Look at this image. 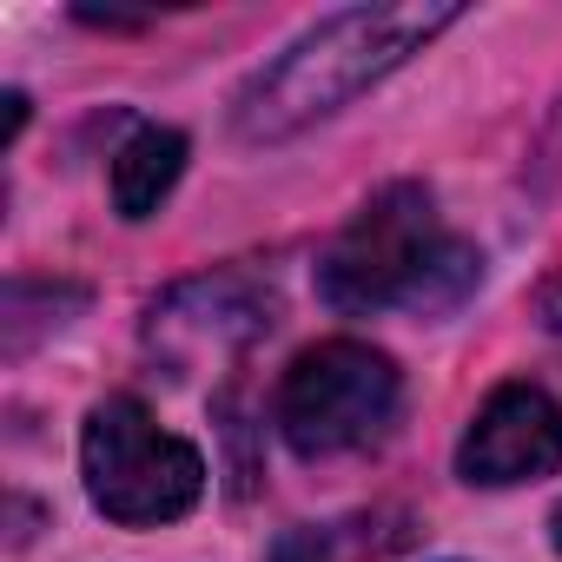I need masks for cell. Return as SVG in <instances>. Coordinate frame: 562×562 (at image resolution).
<instances>
[{"label": "cell", "instance_id": "6da1fadb", "mask_svg": "<svg viewBox=\"0 0 562 562\" xmlns=\"http://www.w3.org/2000/svg\"><path fill=\"white\" fill-rule=\"evenodd\" d=\"M450 21H457V8H417V0H404V8H345V14L318 21L238 93V106H232L238 139L271 146V139L318 126L325 113L358 100L371 80H384L391 67L424 54Z\"/></svg>", "mask_w": 562, "mask_h": 562}, {"label": "cell", "instance_id": "7a4b0ae2", "mask_svg": "<svg viewBox=\"0 0 562 562\" xmlns=\"http://www.w3.org/2000/svg\"><path fill=\"white\" fill-rule=\"evenodd\" d=\"M476 251L457 245L437 225V205L424 186H384L325 251L318 265V292L331 312H450L476 285Z\"/></svg>", "mask_w": 562, "mask_h": 562}, {"label": "cell", "instance_id": "3957f363", "mask_svg": "<svg viewBox=\"0 0 562 562\" xmlns=\"http://www.w3.org/2000/svg\"><path fill=\"white\" fill-rule=\"evenodd\" d=\"M80 463H87V490L113 522H172L199 503L205 490V457L159 430L153 411L139 397H106L87 417L80 437Z\"/></svg>", "mask_w": 562, "mask_h": 562}, {"label": "cell", "instance_id": "277c9868", "mask_svg": "<svg viewBox=\"0 0 562 562\" xmlns=\"http://www.w3.org/2000/svg\"><path fill=\"white\" fill-rule=\"evenodd\" d=\"M397 417V364L358 338L312 345L278 384V430L299 457H345Z\"/></svg>", "mask_w": 562, "mask_h": 562}, {"label": "cell", "instance_id": "5b68a950", "mask_svg": "<svg viewBox=\"0 0 562 562\" xmlns=\"http://www.w3.org/2000/svg\"><path fill=\"white\" fill-rule=\"evenodd\" d=\"M271 325H278V305H271V292L258 285L251 271H212V278L179 285V292L153 312L146 338H153V351H166V358L179 364V378H186V371L205 364V358L245 351V345L265 338Z\"/></svg>", "mask_w": 562, "mask_h": 562}, {"label": "cell", "instance_id": "8992f818", "mask_svg": "<svg viewBox=\"0 0 562 562\" xmlns=\"http://www.w3.org/2000/svg\"><path fill=\"white\" fill-rule=\"evenodd\" d=\"M457 470H463V483H490V490L562 470V411H555V397L536 391V384H503L476 411V424L463 430Z\"/></svg>", "mask_w": 562, "mask_h": 562}, {"label": "cell", "instance_id": "52a82bcc", "mask_svg": "<svg viewBox=\"0 0 562 562\" xmlns=\"http://www.w3.org/2000/svg\"><path fill=\"white\" fill-rule=\"evenodd\" d=\"M179 172H186V139L172 126H139L120 146V159H113V205H120V218H153L159 199L179 186Z\"/></svg>", "mask_w": 562, "mask_h": 562}, {"label": "cell", "instance_id": "ba28073f", "mask_svg": "<svg viewBox=\"0 0 562 562\" xmlns=\"http://www.w3.org/2000/svg\"><path fill=\"white\" fill-rule=\"evenodd\" d=\"M21 120H27V100H21V93H8V139L21 133Z\"/></svg>", "mask_w": 562, "mask_h": 562}, {"label": "cell", "instance_id": "9c48e42d", "mask_svg": "<svg viewBox=\"0 0 562 562\" xmlns=\"http://www.w3.org/2000/svg\"><path fill=\"white\" fill-rule=\"evenodd\" d=\"M549 536H555V549H562V503H555V516H549Z\"/></svg>", "mask_w": 562, "mask_h": 562}]
</instances>
